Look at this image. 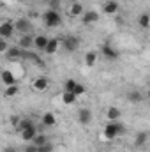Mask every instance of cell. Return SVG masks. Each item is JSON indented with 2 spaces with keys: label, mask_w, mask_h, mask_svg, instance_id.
<instances>
[{
  "label": "cell",
  "mask_w": 150,
  "mask_h": 152,
  "mask_svg": "<svg viewBox=\"0 0 150 152\" xmlns=\"http://www.w3.org/2000/svg\"><path fill=\"white\" fill-rule=\"evenodd\" d=\"M138 23H140V27H141V28H149V25H150V16L147 14V12L140 14V18H138Z\"/></svg>",
  "instance_id": "obj_27"
},
{
  "label": "cell",
  "mask_w": 150,
  "mask_h": 152,
  "mask_svg": "<svg viewBox=\"0 0 150 152\" xmlns=\"http://www.w3.org/2000/svg\"><path fill=\"white\" fill-rule=\"evenodd\" d=\"M101 53H103L108 60H117V58H118V51L113 48L111 44H103V46H101Z\"/></svg>",
  "instance_id": "obj_13"
},
{
  "label": "cell",
  "mask_w": 150,
  "mask_h": 152,
  "mask_svg": "<svg viewBox=\"0 0 150 152\" xmlns=\"http://www.w3.org/2000/svg\"><path fill=\"white\" fill-rule=\"evenodd\" d=\"M79 44H81V39L76 37V36H66V37H64V41L60 42V46H62L66 51H69V53L76 51V50L79 48Z\"/></svg>",
  "instance_id": "obj_3"
},
{
  "label": "cell",
  "mask_w": 150,
  "mask_h": 152,
  "mask_svg": "<svg viewBox=\"0 0 150 152\" xmlns=\"http://www.w3.org/2000/svg\"><path fill=\"white\" fill-rule=\"evenodd\" d=\"M39 152H53V143H50V142H46L44 145H41V147H37Z\"/></svg>",
  "instance_id": "obj_31"
},
{
  "label": "cell",
  "mask_w": 150,
  "mask_h": 152,
  "mask_svg": "<svg viewBox=\"0 0 150 152\" xmlns=\"http://www.w3.org/2000/svg\"><path fill=\"white\" fill-rule=\"evenodd\" d=\"M118 2H115V0H106L104 2V5H103V11H104V14H108V16H115L117 12H118Z\"/></svg>",
  "instance_id": "obj_14"
},
{
  "label": "cell",
  "mask_w": 150,
  "mask_h": 152,
  "mask_svg": "<svg viewBox=\"0 0 150 152\" xmlns=\"http://www.w3.org/2000/svg\"><path fill=\"white\" fill-rule=\"evenodd\" d=\"M0 80H2V83H4L5 87H9V85H14V83H16V75H14L11 69H5V71L0 73Z\"/></svg>",
  "instance_id": "obj_15"
},
{
  "label": "cell",
  "mask_w": 150,
  "mask_h": 152,
  "mask_svg": "<svg viewBox=\"0 0 150 152\" xmlns=\"http://www.w3.org/2000/svg\"><path fill=\"white\" fill-rule=\"evenodd\" d=\"M41 124H42L44 127H53V126L57 124V117H55V113H51V112L42 113L41 115Z\"/></svg>",
  "instance_id": "obj_16"
},
{
  "label": "cell",
  "mask_w": 150,
  "mask_h": 152,
  "mask_svg": "<svg viewBox=\"0 0 150 152\" xmlns=\"http://www.w3.org/2000/svg\"><path fill=\"white\" fill-rule=\"evenodd\" d=\"M127 99L131 101V103H141L143 101V94L140 92V90H129V94H127Z\"/></svg>",
  "instance_id": "obj_23"
},
{
  "label": "cell",
  "mask_w": 150,
  "mask_h": 152,
  "mask_svg": "<svg viewBox=\"0 0 150 152\" xmlns=\"http://www.w3.org/2000/svg\"><path fill=\"white\" fill-rule=\"evenodd\" d=\"M81 21H83L85 25H94V23H97V21H99V12H97V11H85V12L81 14Z\"/></svg>",
  "instance_id": "obj_10"
},
{
  "label": "cell",
  "mask_w": 150,
  "mask_h": 152,
  "mask_svg": "<svg viewBox=\"0 0 150 152\" xmlns=\"http://www.w3.org/2000/svg\"><path fill=\"white\" fill-rule=\"evenodd\" d=\"M106 118H108V122H118L122 118V112L117 106H110L106 110Z\"/></svg>",
  "instance_id": "obj_17"
},
{
  "label": "cell",
  "mask_w": 150,
  "mask_h": 152,
  "mask_svg": "<svg viewBox=\"0 0 150 152\" xmlns=\"http://www.w3.org/2000/svg\"><path fill=\"white\" fill-rule=\"evenodd\" d=\"M58 50H60V39H57V37L48 39V44L44 48V53L46 55H55Z\"/></svg>",
  "instance_id": "obj_11"
},
{
  "label": "cell",
  "mask_w": 150,
  "mask_h": 152,
  "mask_svg": "<svg viewBox=\"0 0 150 152\" xmlns=\"http://www.w3.org/2000/svg\"><path fill=\"white\" fill-rule=\"evenodd\" d=\"M76 80H73V78H69V80H66V83H64V90L66 92H73L74 90V87H76Z\"/></svg>",
  "instance_id": "obj_28"
},
{
  "label": "cell",
  "mask_w": 150,
  "mask_h": 152,
  "mask_svg": "<svg viewBox=\"0 0 150 152\" xmlns=\"http://www.w3.org/2000/svg\"><path fill=\"white\" fill-rule=\"evenodd\" d=\"M97 58H99V53L97 51H94V50H90V51H87L85 53V66L87 67H94L95 64H97Z\"/></svg>",
  "instance_id": "obj_18"
},
{
  "label": "cell",
  "mask_w": 150,
  "mask_h": 152,
  "mask_svg": "<svg viewBox=\"0 0 150 152\" xmlns=\"http://www.w3.org/2000/svg\"><path fill=\"white\" fill-rule=\"evenodd\" d=\"M87 90H85V85H81V83H76L74 90H73V94H74L76 97H79V96H83Z\"/></svg>",
  "instance_id": "obj_29"
},
{
  "label": "cell",
  "mask_w": 150,
  "mask_h": 152,
  "mask_svg": "<svg viewBox=\"0 0 150 152\" xmlns=\"http://www.w3.org/2000/svg\"><path fill=\"white\" fill-rule=\"evenodd\" d=\"M67 2H69V4H71V2H78V0H67Z\"/></svg>",
  "instance_id": "obj_36"
},
{
  "label": "cell",
  "mask_w": 150,
  "mask_h": 152,
  "mask_svg": "<svg viewBox=\"0 0 150 152\" xmlns=\"http://www.w3.org/2000/svg\"><path fill=\"white\" fill-rule=\"evenodd\" d=\"M46 142H48V136H46L44 133H39V131H37V134L34 136V140H32L30 143H32V145H36V147H41V145H44Z\"/></svg>",
  "instance_id": "obj_24"
},
{
  "label": "cell",
  "mask_w": 150,
  "mask_h": 152,
  "mask_svg": "<svg viewBox=\"0 0 150 152\" xmlns=\"http://www.w3.org/2000/svg\"><path fill=\"white\" fill-rule=\"evenodd\" d=\"M12 25H14V32H20V34H28L32 30V23L28 18H16Z\"/></svg>",
  "instance_id": "obj_4"
},
{
  "label": "cell",
  "mask_w": 150,
  "mask_h": 152,
  "mask_svg": "<svg viewBox=\"0 0 150 152\" xmlns=\"http://www.w3.org/2000/svg\"><path fill=\"white\" fill-rule=\"evenodd\" d=\"M32 126H36L32 118H28V117H21V118H20V122H18V126H16V129H18V131H23V129L32 127Z\"/></svg>",
  "instance_id": "obj_22"
},
{
  "label": "cell",
  "mask_w": 150,
  "mask_h": 152,
  "mask_svg": "<svg viewBox=\"0 0 150 152\" xmlns=\"http://www.w3.org/2000/svg\"><path fill=\"white\" fill-rule=\"evenodd\" d=\"M18 94H20V87H18L16 83L5 87V90H4V96H5V97H14V96H18Z\"/></svg>",
  "instance_id": "obj_25"
},
{
  "label": "cell",
  "mask_w": 150,
  "mask_h": 152,
  "mask_svg": "<svg viewBox=\"0 0 150 152\" xmlns=\"http://www.w3.org/2000/svg\"><path fill=\"white\" fill-rule=\"evenodd\" d=\"M7 50H9V42H7V39L0 37V55H5Z\"/></svg>",
  "instance_id": "obj_30"
},
{
  "label": "cell",
  "mask_w": 150,
  "mask_h": 152,
  "mask_svg": "<svg viewBox=\"0 0 150 152\" xmlns=\"http://www.w3.org/2000/svg\"><path fill=\"white\" fill-rule=\"evenodd\" d=\"M20 134H21V140L23 142H32L34 140V136L37 134V127L36 126H32V127H28V129H23V131H20Z\"/></svg>",
  "instance_id": "obj_19"
},
{
  "label": "cell",
  "mask_w": 150,
  "mask_h": 152,
  "mask_svg": "<svg viewBox=\"0 0 150 152\" xmlns=\"http://www.w3.org/2000/svg\"><path fill=\"white\" fill-rule=\"evenodd\" d=\"M16 32H14V25H12V21H2L0 23V37H4V39H9V37H12Z\"/></svg>",
  "instance_id": "obj_8"
},
{
  "label": "cell",
  "mask_w": 150,
  "mask_h": 152,
  "mask_svg": "<svg viewBox=\"0 0 150 152\" xmlns=\"http://www.w3.org/2000/svg\"><path fill=\"white\" fill-rule=\"evenodd\" d=\"M20 152H39V149L36 145H27V147H23Z\"/></svg>",
  "instance_id": "obj_32"
},
{
  "label": "cell",
  "mask_w": 150,
  "mask_h": 152,
  "mask_svg": "<svg viewBox=\"0 0 150 152\" xmlns=\"http://www.w3.org/2000/svg\"><path fill=\"white\" fill-rule=\"evenodd\" d=\"M124 133H125V126L120 124V120H118V122H108V124L103 127L101 138H103L104 142H113L115 138H118V136L124 134Z\"/></svg>",
  "instance_id": "obj_1"
},
{
  "label": "cell",
  "mask_w": 150,
  "mask_h": 152,
  "mask_svg": "<svg viewBox=\"0 0 150 152\" xmlns=\"http://www.w3.org/2000/svg\"><path fill=\"white\" fill-rule=\"evenodd\" d=\"M4 152H20V151H16L14 147H7V149H5V151H4Z\"/></svg>",
  "instance_id": "obj_35"
},
{
  "label": "cell",
  "mask_w": 150,
  "mask_h": 152,
  "mask_svg": "<svg viewBox=\"0 0 150 152\" xmlns=\"http://www.w3.org/2000/svg\"><path fill=\"white\" fill-rule=\"evenodd\" d=\"M5 57L9 62H20L23 57V50L20 46H9V50L5 51Z\"/></svg>",
  "instance_id": "obj_6"
},
{
  "label": "cell",
  "mask_w": 150,
  "mask_h": 152,
  "mask_svg": "<svg viewBox=\"0 0 150 152\" xmlns=\"http://www.w3.org/2000/svg\"><path fill=\"white\" fill-rule=\"evenodd\" d=\"M147 140H149V134H147V131H141V133H138V134H136V140H134V143H136V147H143V145L147 143Z\"/></svg>",
  "instance_id": "obj_26"
},
{
  "label": "cell",
  "mask_w": 150,
  "mask_h": 152,
  "mask_svg": "<svg viewBox=\"0 0 150 152\" xmlns=\"http://www.w3.org/2000/svg\"><path fill=\"white\" fill-rule=\"evenodd\" d=\"M20 118H21L20 115H12V117H9V122H11V124L16 127V126H18V122H20Z\"/></svg>",
  "instance_id": "obj_33"
},
{
  "label": "cell",
  "mask_w": 150,
  "mask_h": 152,
  "mask_svg": "<svg viewBox=\"0 0 150 152\" xmlns=\"http://www.w3.org/2000/svg\"><path fill=\"white\" fill-rule=\"evenodd\" d=\"M85 12V7H83V4L78 0V2H71L69 5H67V9H66V14L69 16V18H81V14Z\"/></svg>",
  "instance_id": "obj_5"
},
{
  "label": "cell",
  "mask_w": 150,
  "mask_h": 152,
  "mask_svg": "<svg viewBox=\"0 0 150 152\" xmlns=\"http://www.w3.org/2000/svg\"><path fill=\"white\" fill-rule=\"evenodd\" d=\"M48 39L46 36H42V34H39L34 37V50H37V51H44V48H46V44H48Z\"/></svg>",
  "instance_id": "obj_20"
},
{
  "label": "cell",
  "mask_w": 150,
  "mask_h": 152,
  "mask_svg": "<svg viewBox=\"0 0 150 152\" xmlns=\"http://www.w3.org/2000/svg\"><path fill=\"white\" fill-rule=\"evenodd\" d=\"M92 118H94V115H92V110H90V108H79V112H78V120H79V124L88 126V124L92 122Z\"/></svg>",
  "instance_id": "obj_9"
},
{
  "label": "cell",
  "mask_w": 150,
  "mask_h": 152,
  "mask_svg": "<svg viewBox=\"0 0 150 152\" xmlns=\"http://www.w3.org/2000/svg\"><path fill=\"white\" fill-rule=\"evenodd\" d=\"M60 99H62V103H64L66 106H73V104H74L76 101H78V97H76V96L73 94V92H66V90L62 92Z\"/></svg>",
  "instance_id": "obj_21"
},
{
  "label": "cell",
  "mask_w": 150,
  "mask_h": 152,
  "mask_svg": "<svg viewBox=\"0 0 150 152\" xmlns=\"http://www.w3.org/2000/svg\"><path fill=\"white\" fill-rule=\"evenodd\" d=\"M48 87H50V81L42 76H37V78L32 80V90L34 92H46Z\"/></svg>",
  "instance_id": "obj_7"
},
{
  "label": "cell",
  "mask_w": 150,
  "mask_h": 152,
  "mask_svg": "<svg viewBox=\"0 0 150 152\" xmlns=\"http://www.w3.org/2000/svg\"><path fill=\"white\" fill-rule=\"evenodd\" d=\"M42 21L48 28H57L62 25V14L57 11V9H48L44 14H42Z\"/></svg>",
  "instance_id": "obj_2"
},
{
  "label": "cell",
  "mask_w": 150,
  "mask_h": 152,
  "mask_svg": "<svg viewBox=\"0 0 150 152\" xmlns=\"http://www.w3.org/2000/svg\"><path fill=\"white\" fill-rule=\"evenodd\" d=\"M0 2H4V4H7V5H12V4H18L20 0H0Z\"/></svg>",
  "instance_id": "obj_34"
},
{
  "label": "cell",
  "mask_w": 150,
  "mask_h": 152,
  "mask_svg": "<svg viewBox=\"0 0 150 152\" xmlns=\"http://www.w3.org/2000/svg\"><path fill=\"white\" fill-rule=\"evenodd\" d=\"M18 46L21 50H34V37L30 34H21V37L18 41Z\"/></svg>",
  "instance_id": "obj_12"
}]
</instances>
